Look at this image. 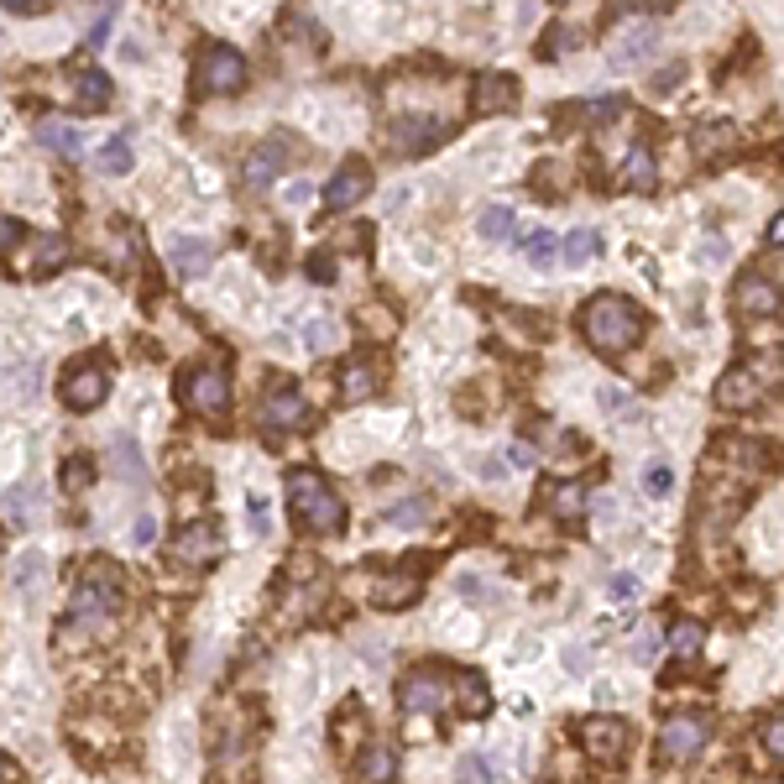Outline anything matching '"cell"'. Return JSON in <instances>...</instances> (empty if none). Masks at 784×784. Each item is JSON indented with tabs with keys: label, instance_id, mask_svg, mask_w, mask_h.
<instances>
[{
	"label": "cell",
	"instance_id": "obj_6",
	"mask_svg": "<svg viewBox=\"0 0 784 784\" xmlns=\"http://www.w3.org/2000/svg\"><path fill=\"white\" fill-rule=\"evenodd\" d=\"M706 737H712V722L701 712H680L665 722V733H659V759L665 763H686L695 759L701 748H706Z\"/></svg>",
	"mask_w": 784,
	"mask_h": 784
},
{
	"label": "cell",
	"instance_id": "obj_41",
	"mask_svg": "<svg viewBox=\"0 0 784 784\" xmlns=\"http://www.w3.org/2000/svg\"><path fill=\"white\" fill-rule=\"evenodd\" d=\"M680 79H686V63H669V69L654 79V95H675V84H680Z\"/></svg>",
	"mask_w": 784,
	"mask_h": 784
},
{
	"label": "cell",
	"instance_id": "obj_13",
	"mask_svg": "<svg viewBox=\"0 0 784 784\" xmlns=\"http://www.w3.org/2000/svg\"><path fill=\"white\" fill-rule=\"evenodd\" d=\"M518 105V79L513 73H481L471 90V116H502Z\"/></svg>",
	"mask_w": 784,
	"mask_h": 784
},
{
	"label": "cell",
	"instance_id": "obj_7",
	"mask_svg": "<svg viewBox=\"0 0 784 784\" xmlns=\"http://www.w3.org/2000/svg\"><path fill=\"white\" fill-rule=\"evenodd\" d=\"M184 403L199 413V419H220L231 408V382L220 366H194L189 382H184Z\"/></svg>",
	"mask_w": 784,
	"mask_h": 784
},
{
	"label": "cell",
	"instance_id": "obj_42",
	"mask_svg": "<svg viewBox=\"0 0 784 784\" xmlns=\"http://www.w3.org/2000/svg\"><path fill=\"white\" fill-rule=\"evenodd\" d=\"M460 784H492L487 763H481V759H460Z\"/></svg>",
	"mask_w": 784,
	"mask_h": 784
},
{
	"label": "cell",
	"instance_id": "obj_23",
	"mask_svg": "<svg viewBox=\"0 0 784 784\" xmlns=\"http://www.w3.org/2000/svg\"><path fill=\"white\" fill-rule=\"evenodd\" d=\"M37 142L48 147V152H58V157H79L84 137H79V126H69V120H43V126H37Z\"/></svg>",
	"mask_w": 784,
	"mask_h": 784
},
{
	"label": "cell",
	"instance_id": "obj_46",
	"mask_svg": "<svg viewBox=\"0 0 784 784\" xmlns=\"http://www.w3.org/2000/svg\"><path fill=\"white\" fill-rule=\"evenodd\" d=\"M618 110H622L618 100H601V105H592V110H586V116H592L596 126H607V120H618Z\"/></svg>",
	"mask_w": 784,
	"mask_h": 784
},
{
	"label": "cell",
	"instance_id": "obj_5",
	"mask_svg": "<svg viewBox=\"0 0 784 784\" xmlns=\"http://www.w3.org/2000/svg\"><path fill=\"white\" fill-rule=\"evenodd\" d=\"M194 90L199 95H236L246 90V58L225 43H210L199 52V69H194Z\"/></svg>",
	"mask_w": 784,
	"mask_h": 784
},
{
	"label": "cell",
	"instance_id": "obj_33",
	"mask_svg": "<svg viewBox=\"0 0 784 784\" xmlns=\"http://www.w3.org/2000/svg\"><path fill=\"white\" fill-rule=\"evenodd\" d=\"M95 167H100V173H110V178H120V173H131V137H116V142H105V147H100Z\"/></svg>",
	"mask_w": 784,
	"mask_h": 784
},
{
	"label": "cell",
	"instance_id": "obj_12",
	"mask_svg": "<svg viewBox=\"0 0 784 784\" xmlns=\"http://www.w3.org/2000/svg\"><path fill=\"white\" fill-rule=\"evenodd\" d=\"M220 549H225V539H220V523L199 518V523H189V528L178 534L173 554H178V565H210V560H220Z\"/></svg>",
	"mask_w": 784,
	"mask_h": 784
},
{
	"label": "cell",
	"instance_id": "obj_43",
	"mask_svg": "<svg viewBox=\"0 0 784 784\" xmlns=\"http://www.w3.org/2000/svg\"><path fill=\"white\" fill-rule=\"evenodd\" d=\"M157 539V518L152 513H142V518L131 523V545H152Z\"/></svg>",
	"mask_w": 784,
	"mask_h": 784
},
{
	"label": "cell",
	"instance_id": "obj_34",
	"mask_svg": "<svg viewBox=\"0 0 784 784\" xmlns=\"http://www.w3.org/2000/svg\"><path fill=\"white\" fill-rule=\"evenodd\" d=\"M523 257L534 261L539 272H549V267H554V257H560V241H554V231H534V236L523 241Z\"/></svg>",
	"mask_w": 784,
	"mask_h": 784
},
{
	"label": "cell",
	"instance_id": "obj_50",
	"mask_svg": "<svg viewBox=\"0 0 784 784\" xmlns=\"http://www.w3.org/2000/svg\"><path fill=\"white\" fill-rule=\"evenodd\" d=\"M366 325H372V330H382V335H393V314H382V309H366Z\"/></svg>",
	"mask_w": 784,
	"mask_h": 784
},
{
	"label": "cell",
	"instance_id": "obj_31",
	"mask_svg": "<svg viewBox=\"0 0 784 784\" xmlns=\"http://www.w3.org/2000/svg\"><path fill=\"white\" fill-rule=\"evenodd\" d=\"M513 225H518V214L507 210V204H487V210H481V220H476V231H481L487 241H507V236H513Z\"/></svg>",
	"mask_w": 784,
	"mask_h": 784
},
{
	"label": "cell",
	"instance_id": "obj_51",
	"mask_svg": "<svg viewBox=\"0 0 784 784\" xmlns=\"http://www.w3.org/2000/svg\"><path fill=\"white\" fill-rule=\"evenodd\" d=\"M633 654H639V659H648V654H654V628H643L639 639H633Z\"/></svg>",
	"mask_w": 784,
	"mask_h": 784
},
{
	"label": "cell",
	"instance_id": "obj_20",
	"mask_svg": "<svg viewBox=\"0 0 784 784\" xmlns=\"http://www.w3.org/2000/svg\"><path fill=\"white\" fill-rule=\"evenodd\" d=\"M539 502H545L554 518H581V513H586V487H581V481H549Z\"/></svg>",
	"mask_w": 784,
	"mask_h": 784
},
{
	"label": "cell",
	"instance_id": "obj_38",
	"mask_svg": "<svg viewBox=\"0 0 784 784\" xmlns=\"http://www.w3.org/2000/svg\"><path fill=\"white\" fill-rule=\"evenodd\" d=\"M26 241V225L22 220H11V214H0V257L11 251V246H22Z\"/></svg>",
	"mask_w": 784,
	"mask_h": 784
},
{
	"label": "cell",
	"instance_id": "obj_22",
	"mask_svg": "<svg viewBox=\"0 0 784 784\" xmlns=\"http://www.w3.org/2000/svg\"><path fill=\"white\" fill-rule=\"evenodd\" d=\"M73 100H79L84 110H105V105H110V73L79 69L73 73Z\"/></svg>",
	"mask_w": 784,
	"mask_h": 784
},
{
	"label": "cell",
	"instance_id": "obj_36",
	"mask_svg": "<svg viewBox=\"0 0 784 784\" xmlns=\"http://www.w3.org/2000/svg\"><path fill=\"white\" fill-rule=\"evenodd\" d=\"M43 571H48V560H43V554H22V560H16V592L32 596V586L43 581Z\"/></svg>",
	"mask_w": 784,
	"mask_h": 784
},
{
	"label": "cell",
	"instance_id": "obj_27",
	"mask_svg": "<svg viewBox=\"0 0 784 784\" xmlns=\"http://www.w3.org/2000/svg\"><path fill=\"white\" fill-rule=\"evenodd\" d=\"M560 257L571 261V267H586L592 257H601V236H596L592 225H581V231H571V236L560 241Z\"/></svg>",
	"mask_w": 784,
	"mask_h": 784
},
{
	"label": "cell",
	"instance_id": "obj_3",
	"mask_svg": "<svg viewBox=\"0 0 784 784\" xmlns=\"http://www.w3.org/2000/svg\"><path fill=\"white\" fill-rule=\"evenodd\" d=\"M288 502H293V523H299L304 534H340V528H346V507H340L335 487L319 471L288 476Z\"/></svg>",
	"mask_w": 784,
	"mask_h": 784
},
{
	"label": "cell",
	"instance_id": "obj_8",
	"mask_svg": "<svg viewBox=\"0 0 784 784\" xmlns=\"http://www.w3.org/2000/svg\"><path fill=\"white\" fill-rule=\"evenodd\" d=\"M445 137H450L445 120H434V116H398L387 126V147H393L398 157H419L429 147H440Z\"/></svg>",
	"mask_w": 784,
	"mask_h": 784
},
{
	"label": "cell",
	"instance_id": "obj_49",
	"mask_svg": "<svg viewBox=\"0 0 784 784\" xmlns=\"http://www.w3.org/2000/svg\"><path fill=\"white\" fill-rule=\"evenodd\" d=\"M722 257H727V246H716V241H701V261H706V267H716Z\"/></svg>",
	"mask_w": 784,
	"mask_h": 784
},
{
	"label": "cell",
	"instance_id": "obj_35",
	"mask_svg": "<svg viewBox=\"0 0 784 784\" xmlns=\"http://www.w3.org/2000/svg\"><path fill=\"white\" fill-rule=\"evenodd\" d=\"M37 481H26V487H16V492H5V513H11V523H32V502H37Z\"/></svg>",
	"mask_w": 784,
	"mask_h": 784
},
{
	"label": "cell",
	"instance_id": "obj_15",
	"mask_svg": "<svg viewBox=\"0 0 784 784\" xmlns=\"http://www.w3.org/2000/svg\"><path fill=\"white\" fill-rule=\"evenodd\" d=\"M210 261H214V241L204 236H173V246H167V267L178 278H204Z\"/></svg>",
	"mask_w": 784,
	"mask_h": 784
},
{
	"label": "cell",
	"instance_id": "obj_11",
	"mask_svg": "<svg viewBox=\"0 0 784 784\" xmlns=\"http://www.w3.org/2000/svg\"><path fill=\"white\" fill-rule=\"evenodd\" d=\"M261 424L278 429V434L304 424V393H299L288 377H278L272 387H267V398H261Z\"/></svg>",
	"mask_w": 784,
	"mask_h": 784
},
{
	"label": "cell",
	"instance_id": "obj_19",
	"mask_svg": "<svg viewBox=\"0 0 784 784\" xmlns=\"http://www.w3.org/2000/svg\"><path fill=\"white\" fill-rule=\"evenodd\" d=\"M780 288H774V278H763V272H748L742 283H737V309L742 314H774L780 309V299H774Z\"/></svg>",
	"mask_w": 784,
	"mask_h": 784
},
{
	"label": "cell",
	"instance_id": "obj_10",
	"mask_svg": "<svg viewBox=\"0 0 784 784\" xmlns=\"http://www.w3.org/2000/svg\"><path fill=\"white\" fill-rule=\"evenodd\" d=\"M105 393H110L105 361H79V366H69V377H63V403L69 408H95V403H105Z\"/></svg>",
	"mask_w": 784,
	"mask_h": 784
},
{
	"label": "cell",
	"instance_id": "obj_40",
	"mask_svg": "<svg viewBox=\"0 0 784 784\" xmlns=\"http://www.w3.org/2000/svg\"><path fill=\"white\" fill-rule=\"evenodd\" d=\"M763 748H769V759L774 763L784 759V722L780 716H769V727H763Z\"/></svg>",
	"mask_w": 784,
	"mask_h": 784
},
{
	"label": "cell",
	"instance_id": "obj_26",
	"mask_svg": "<svg viewBox=\"0 0 784 784\" xmlns=\"http://www.w3.org/2000/svg\"><path fill=\"white\" fill-rule=\"evenodd\" d=\"M372 601H377V607H393V612H398V607H413V601H419V575H387Z\"/></svg>",
	"mask_w": 784,
	"mask_h": 784
},
{
	"label": "cell",
	"instance_id": "obj_17",
	"mask_svg": "<svg viewBox=\"0 0 784 784\" xmlns=\"http://www.w3.org/2000/svg\"><path fill=\"white\" fill-rule=\"evenodd\" d=\"M716 403L722 408H753L763 403V382L753 366H733L727 377H722V387H716Z\"/></svg>",
	"mask_w": 784,
	"mask_h": 784
},
{
	"label": "cell",
	"instance_id": "obj_45",
	"mask_svg": "<svg viewBox=\"0 0 784 784\" xmlns=\"http://www.w3.org/2000/svg\"><path fill=\"white\" fill-rule=\"evenodd\" d=\"M502 460H507L513 471H523V466H534V450H528V445H507V450H502Z\"/></svg>",
	"mask_w": 784,
	"mask_h": 784
},
{
	"label": "cell",
	"instance_id": "obj_2",
	"mask_svg": "<svg viewBox=\"0 0 784 784\" xmlns=\"http://www.w3.org/2000/svg\"><path fill=\"white\" fill-rule=\"evenodd\" d=\"M581 335L592 340L601 356H618V351H628L643 335V309L633 299H622V293H601L581 314Z\"/></svg>",
	"mask_w": 784,
	"mask_h": 784
},
{
	"label": "cell",
	"instance_id": "obj_37",
	"mask_svg": "<svg viewBox=\"0 0 784 784\" xmlns=\"http://www.w3.org/2000/svg\"><path fill=\"white\" fill-rule=\"evenodd\" d=\"M90 476H95V466H90L84 455H73L69 471H63V487H69V492H84V487H90Z\"/></svg>",
	"mask_w": 784,
	"mask_h": 784
},
{
	"label": "cell",
	"instance_id": "obj_9",
	"mask_svg": "<svg viewBox=\"0 0 784 784\" xmlns=\"http://www.w3.org/2000/svg\"><path fill=\"white\" fill-rule=\"evenodd\" d=\"M372 194V167L361 163V157H351V163L335 173L330 184H325V210L330 214H346V210H356L361 199Z\"/></svg>",
	"mask_w": 784,
	"mask_h": 784
},
{
	"label": "cell",
	"instance_id": "obj_4",
	"mask_svg": "<svg viewBox=\"0 0 784 784\" xmlns=\"http://www.w3.org/2000/svg\"><path fill=\"white\" fill-rule=\"evenodd\" d=\"M120 601V571L116 565H90L79 575V592H73V612L69 628H84V622H105Z\"/></svg>",
	"mask_w": 784,
	"mask_h": 784
},
{
	"label": "cell",
	"instance_id": "obj_21",
	"mask_svg": "<svg viewBox=\"0 0 784 784\" xmlns=\"http://www.w3.org/2000/svg\"><path fill=\"white\" fill-rule=\"evenodd\" d=\"M283 157H288V137H272V142H267V147L257 152V157L246 163V184H251V189H267V184L278 178Z\"/></svg>",
	"mask_w": 784,
	"mask_h": 784
},
{
	"label": "cell",
	"instance_id": "obj_18",
	"mask_svg": "<svg viewBox=\"0 0 784 784\" xmlns=\"http://www.w3.org/2000/svg\"><path fill=\"white\" fill-rule=\"evenodd\" d=\"M654 43H659V32L643 22V26H628L618 37V48H612V69H639L643 58L654 52Z\"/></svg>",
	"mask_w": 784,
	"mask_h": 784
},
{
	"label": "cell",
	"instance_id": "obj_44",
	"mask_svg": "<svg viewBox=\"0 0 784 784\" xmlns=\"http://www.w3.org/2000/svg\"><path fill=\"white\" fill-rule=\"evenodd\" d=\"M607 592L618 596V601H628V596L639 592V575H628V571H618V575H612V581H607Z\"/></svg>",
	"mask_w": 784,
	"mask_h": 784
},
{
	"label": "cell",
	"instance_id": "obj_29",
	"mask_svg": "<svg viewBox=\"0 0 784 784\" xmlns=\"http://www.w3.org/2000/svg\"><path fill=\"white\" fill-rule=\"evenodd\" d=\"M110 460H116V476H120V481H137V487L147 481L142 450H137V445H131L126 434H120V440H110Z\"/></svg>",
	"mask_w": 784,
	"mask_h": 784
},
{
	"label": "cell",
	"instance_id": "obj_30",
	"mask_svg": "<svg viewBox=\"0 0 784 784\" xmlns=\"http://www.w3.org/2000/svg\"><path fill=\"white\" fill-rule=\"evenodd\" d=\"M429 518H434V502L429 498H403L398 507H387V523H393V528H424Z\"/></svg>",
	"mask_w": 784,
	"mask_h": 784
},
{
	"label": "cell",
	"instance_id": "obj_24",
	"mask_svg": "<svg viewBox=\"0 0 784 784\" xmlns=\"http://www.w3.org/2000/svg\"><path fill=\"white\" fill-rule=\"evenodd\" d=\"M690 147H695V157H701V163H712L716 152H727V147H733V126H727V120H706V126H695Z\"/></svg>",
	"mask_w": 784,
	"mask_h": 784
},
{
	"label": "cell",
	"instance_id": "obj_28",
	"mask_svg": "<svg viewBox=\"0 0 784 784\" xmlns=\"http://www.w3.org/2000/svg\"><path fill=\"white\" fill-rule=\"evenodd\" d=\"M398 774V753L393 748H366L361 753V784H393Z\"/></svg>",
	"mask_w": 784,
	"mask_h": 784
},
{
	"label": "cell",
	"instance_id": "obj_25",
	"mask_svg": "<svg viewBox=\"0 0 784 784\" xmlns=\"http://www.w3.org/2000/svg\"><path fill=\"white\" fill-rule=\"evenodd\" d=\"M622 184H628V189H639V194H648L654 184H659V173H654V152H648V147H633V152H628V163H622Z\"/></svg>",
	"mask_w": 784,
	"mask_h": 784
},
{
	"label": "cell",
	"instance_id": "obj_16",
	"mask_svg": "<svg viewBox=\"0 0 784 784\" xmlns=\"http://www.w3.org/2000/svg\"><path fill=\"white\" fill-rule=\"evenodd\" d=\"M382 382H387V366L377 356H351L346 372H340V393H346V403H361V398L377 393Z\"/></svg>",
	"mask_w": 784,
	"mask_h": 784
},
{
	"label": "cell",
	"instance_id": "obj_14",
	"mask_svg": "<svg viewBox=\"0 0 784 784\" xmlns=\"http://www.w3.org/2000/svg\"><path fill=\"white\" fill-rule=\"evenodd\" d=\"M581 742H586L592 759H622V748H628V722H618V716H592V722L581 727Z\"/></svg>",
	"mask_w": 784,
	"mask_h": 784
},
{
	"label": "cell",
	"instance_id": "obj_32",
	"mask_svg": "<svg viewBox=\"0 0 784 784\" xmlns=\"http://www.w3.org/2000/svg\"><path fill=\"white\" fill-rule=\"evenodd\" d=\"M701 643H706V628H701V622H675V628H669V648H675V654H680V659H695V654H701Z\"/></svg>",
	"mask_w": 784,
	"mask_h": 784
},
{
	"label": "cell",
	"instance_id": "obj_1",
	"mask_svg": "<svg viewBox=\"0 0 784 784\" xmlns=\"http://www.w3.org/2000/svg\"><path fill=\"white\" fill-rule=\"evenodd\" d=\"M398 701L413 716H424V712L440 716V712H450V706H466V712L481 716L492 706V695H487V686L476 675H450V669H413V675H403Z\"/></svg>",
	"mask_w": 784,
	"mask_h": 784
},
{
	"label": "cell",
	"instance_id": "obj_48",
	"mask_svg": "<svg viewBox=\"0 0 784 784\" xmlns=\"http://www.w3.org/2000/svg\"><path fill=\"white\" fill-rule=\"evenodd\" d=\"M110 22H116V11H105V16L95 22V32H90V48H100V43H105V32H110Z\"/></svg>",
	"mask_w": 784,
	"mask_h": 784
},
{
	"label": "cell",
	"instance_id": "obj_47",
	"mask_svg": "<svg viewBox=\"0 0 784 784\" xmlns=\"http://www.w3.org/2000/svg\"><path fill=\"white\" fill-rule=\"evenodd\" d=\"M251 528H257V534H267V528H272V518H267V502H261V498H251Z\"/></svg>",
	"mask_w": 784,
	"mask_h": 784
},
{
	"label": "cell",
	"instance_id": "obj_39",
	"mask_svg": "<svg viewBox=\"0 0 784 784\" xmlns=\"http://www.w3.org/2000/svg\"><path fill=\"white\" fill-rule=\"evenodd\" d=\"M304 340H309L314 351H325V346H335V325L330 319H309V325H304Z\"/></svg>",
	"mask_w": 784,
	"mask_h": 784
}]
</instances>
